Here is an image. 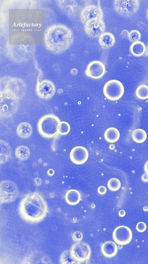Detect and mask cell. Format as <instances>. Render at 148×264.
Instances as JSON below:
<instances>
[{"label": "cell", "mask_w": 148, "mask_h": 264, "mask_svg": "<svg viewBox=\"0 0 148 264\" xmlns=\"http://www.w3.org/2000/svg\"><path fill=\"white\" fill-rule=\"evenodd\" d=\"M20 210L25 217L35 221L44 217L46 213L47 207L41 196L37 193H33L28 194L23 199Z\"/></svg>", "instance_id": "1"}, {"label": "cell", "mask_w": 148, "mask_h": 264, "mask_svg": "<svg viewBox=\"0 0 148 264\" xmlns=\"http://www.w3.org/2000/svg\"><path fill=\"white\" fill-rule=\"evenodd\" d=\"M60 123L59 119L55 116L48 115L44 117L38 123L39 132L44 137H52L58 132V126Z\"/></svg>", "instance_id": "2"}, {"label": "cell", "mask_w": 148, "mask_h": 264, "mask_svg": "<svg viewBox=\"0 0 148 264\" xmlns=\"http://www.w3.org/2000/svg\"><path fill=\"white\" fill-rule=\"evenodd\" d=\"M114 6L115 10L119 15L128 17L137 12L140 3L138 0H116L114 1Z\"/></svg>", "instance_id": "3"}, {"label": "cell", "mask_w": 148, "mask_h": 264, "mask_svg": "<svg viewBox=\"0 0 148 264\" xmlns=\"http://www.w3.org/2000/svg\"><path fill=\"white\" fill-rule=\"evenodd\" d=\"M105 96L111 100H116L123 96L124 91V86L120 81L112 79L107 82L103 88Z\"/></svg>", "instance_id": "4"}, {"label": "cell", "mask_w": 148, "mask_h": 264, "mask_svg": "<svg viewBox=\"0 0 148 264\" xmlns=\"http://www.w3.org/2000/svg\"><path fill=\"white\" fill-rule=\"evenodd\" d=\"M0 200L1 203L12 201L18 195L17 185L11 181H2L0 183Z\"/></svg>", "instance_id": "5"}, {"label": "cell", "mask_w": 148, "mask_h": 264, "mask_svg": "<svg viewBox=\"0 0 148 264\" xmlns=\"http://www.w3.org/2000/svg\"><path fill=\"white\" fill-rule=\"evenodd\" d=\"M85 31L89 36L99 37L104 32L105 28V24L102 19V15L84 24Z\"/></svg>", "instance_id": "6"}, {"label": "cell", "mask_w": 148, "mask_h": 264, "mask_svg": "<svg viewBox=\"0 0 148 264\" xmlns=\"http://www.w3.org/2000/svg\"><path fill=\"white\" fill-rule=\"evenodd\" d=\"M70 253L75 261L82 262L89 259L91 251L90 246L87 244L79 242L72 246Z\"/></svg>", "instance_id": "7"}, {"label": "cell", "mask_w": 148, "mask_h": 264, "mask_svg": "<svg viewBox=\"0 0 148 264\" xmlns=\"http://www.w3.org/2000/svg\"><path fill=\"white\" fill-rule=\"evenodd\" d=\"M132 234L131 229L128 227L120 226L116 227L113 233V238L115 242L118 244L126 245L131 240Z\"/></svg>", "instance_id": "8"}, {"label": "cell", "mask_w": 148, "mask_h": 264, "mask_svg": "<svg viewBox=\"0 0 148 264\" xmlns=\"http://www.w3.org/2000/svg\"><path fill=\"white\" fill-rule=\"evenodd\" d=\"M105 68L102 62L94 61L90 63L86 70V74L89 77L94 79L102 77L104 74Z\"/></svg>", "instance_id": "9"}, {"label": "cell", "mask_w": 148, "mask_h": 264, "mask_svg": "<svg viewBox=\"0 0 148 264\" xmlns=\"http://www.w3.org/2000/svg\"><path fill=\"white\" fill-rule=\"evenodd\" d=\"M89 157L87 150L82 146H77L74 147L70 153L71 160L75 164L80 165L86 162Z\"/></svg>", "instance_id": "10"}, {"label": "cell", "mask_w": 148, "mask_h": 264, "mask_svg": "<svg viewBox=\"0 0 148 264\" xmlns=\"http://www.w3.org/2000/svg\"><path fill=\"white\" fill-rule=\"evenodd\" d=\"M102 15L100 9L94 5H89L82 10L81 18L84 24Z\"/></svg>", "instance_id": "11"}, {"label": "cell", "mask_w": 148, "mask_h": 264, "mask_svg": "<svg viewBox=\"0 0 148 264\" xmlns=\"http://www.w3.org/2000/svg\"><path fill=\"white\" fill-rule=\"evenodd\" d=\"M99 43L103 48H109L112 46L115 43V37L110 32H104L100 37Z\"/></svg>", "instance_id": "12"}, {"label": "cell", "mask_w": 148, "mask_h": 264, "mask_svg": "<svg viewBox=\"0 0 148 264\" xmlns=\"http://www.w3.org/2000/svg\"><path fill=\"white\" fill-rule=\"evenodd\" d=\"M32 132V128L31 125L27 122L20 123L17 128V133L20 137L26 138L30 137Z\"/></svg>", "instance_id": "13"}, {"label": "cell", "mask_w": 148, "mask_h": 264, "mask_svg": "<svg viewBox=\"0 0 148 264\" xmlns=\"http://www.w3.org/2000/svg\"><path fill=\"white\" fill-rule=\"evenodd\" d=\"M102 251L103 254L105 256L109 257H112L115 255L117 253V246L113 242L107 241L102 245Z\"/></svg>", "instance_id": "14"}, {"label": "cell", "mask_w": 148, "mask_h": 264, "mask_svg": "<svg viewBox=\"0 0 148 264\" xmlns=\"http://www.w3.org/2000/svg\"><path fill=\"white\" fill-rule=\"evenodd\" d=\"M0 163H4L7 161L10 158L11 151L9 145L5 142L0 140Z\"/></svg>", "instance_id": "15"}, {"label": "cell", "mask_w": 148, "mask_h": 264, "mask_svg": "<svg viewBox=\"0 0 148 264\" xmlns=\"http://www.w3.org/2000/svg\"><path fill=\"white\" fill-rule=\"evenodd\" d=\"M120 137V133L116 128L111 127L107 129L104 133L105 140L108 142L113 143L117 141Z\"/></svg>", "instance_id": "16"}, {"label": "cell", "mask_w": 148, "mask_h": 264, "mask_svg": "<svg viewBox=\"0 0 148 264\" xmlns=\"http://www.w3.org/2000/svg\"><path fill=\"white\" fill-rule=\"evenodd\" d=\"M66 202L71 205H75L78 203L81 199L80 194L77 190L71 189L66 193L65 196Z\"/></svg>", "instance_id": "17"}, {"label": "cell", "mask_w": 148, "mask_h": 264, "mask_svg": "<svg viewBox=\"0 0 148 264\" xmlns=\"http://www.w3.org/2000/svg\"><path fill=\"white\" fill-rule=\"evenodd\" d=\"M145 49L144 44L143 42L140 41L133 43L130 48L131 53L136 56L142 55L144 52Z\"/></svg>", "instance_id": "18"}, {"label": "cell", "mask_w": 148, "mask_h": 264, "mask_svg": "<svg viewBox=\"0 0 148 264\" xmlns=\"http://www.w3.org/2000/svg\"><path fill=\"white\" fill-rule=\"evenodd\" d=\"M30 151L29 148L25 146H21L17 147L15 150V155L21 160H27L29 157Z\"/></svg>", "instance_id": "19"}, {"label": "cell", "mask_w": 148, "mask_h": 264, "mask_svg": "<svg viewBox=\"0 0 148 264\" xmlns=\"http://www.w3.org/2000/svg\"><path fill=\"white\" fill-rule=\"evenodd\" d=\"M132 137L135 142L141 143L143 142L146 140L147 135L146 132L143 129H137L133 132Z\"/></svg>", "instance_id": "20"}, {"label": "cell", "mask_w": 148, "mask_h": 264, "mask_svg": "<svg viewBox=\"0 0 148 264\" xmlns=\"http://www.w3.org/2000/svg\"><path fill=\"white\" fill-rule=\"evenodd\" d=\"M39 91L42 93V96L44 98H49L52 95L53 87L50 83H42L39 88Z\"/></svg>", "instance_id": "21"}, {"label": "cell", "mask_w": 148, "mask_h": 264, "mask_svg": "<svg viewBox=\"0 0 148 264\" xmlns=\"http://www.w3.org/2000/svg\"><path fill=\"white\" fill-rule=\"evenodd\" d=\"M137 96L139 99H145L148 98V86L145 85H139L136 91Z\"/></svg>", "instance_id": "22"}, {"label": "cell", "mask_w": 148, "mask_h": 264, "mask_svg": "<svg viewBox=\"0 0 148 264\" xmlns=\"http://www.w3.org/2000/svg\"><path fill=\"white\" fill-rule=\"evenodd\" d=\"M107 186L110 190L112 191H116L120 189L121 186V183L118 179L113 178L108 181Z\"/></svg>", "instance_id": "23"}, {"label": "cell", "mask_w": 148, "mask_h": 264, "mask_svg": "<svg viewBox=\"0 0 148 264\" xmlns=\"http://www.w3.org/2000/svg\"><path fill=\"white\" fill-rule=\"evenodd\" d=\"M70 126L69 124L65 121L60 122L58 126V132L62 135L67 134L70 131Z\"/></svg>", "instance_id": "24"}, {"label": "cell", "mask_w": 148, "mask_h": 264, "mask_svg": "<svg viewBox=\"0 0 148 264\" xmlns=\"http://www.w3.org/2000/svg\"><path fill=\"white\" fill-rule=\"evenodd\" d=\"M128 37L130 41L134 43L140 40L141 34L139 31L135 29L132 30L129 32Z\"/></svg>", "instance_id": "25"}, {"label": "cell", "mask_w": 148, "mask_h": 264, "mask_svg": "<svg viewBox=\"0 0 148 264\" xmlns=\"http://www.w3.org/2000/svg\"><path fill=\"white\" fill-rule=\"evenodd\" d=\"M136 230L139 232H144L147 229V226L145 223L143 222H140L136 225Z\"/></svg>", "instance_id": "26"}, {"label": "cell", "mask_w": 148, "mask_h": 264, "mask_svg": "<svg viewBox=\"0 0 148 264\" xmlns=\"http://www.w3.org/2000/svg\"><path fill=\"white\" fill-rule=\"evenodd\" d=\"M82 233L79 232H75L74 233L73 235V240L78 241H80L82 239Z\"/></svg>", "instance_id": "27"}, {"label": "cell", "mask_w": 148, "mask_h": 264, "mask_svg": "<svg viewBox=\"0 0 148 264\" xmlns=\"http://www.w3.org/2000/svg\"><path fill=\"white\" fill-rule=\"evenodd\" d=\"M97 191L98 193L100 194L104 195L106 193L107 189L104 186L102 185L100 186L98 188Z\"/></svg>", "instance_id": "28"}, {"label": "cell", "mask_w": 148, "mask_h": 264, "mask_svg": "<svg viewBox=\"0 0 148 264\" xmlns=\"http://www.w3.org/2000/svg\"><path fill=\"white\" fill-rule=\"evenodd\" d=\"M142 180L145 182H148V174L146 173L143 174L141 176Z\"/></svg>", "instance_id": "29"}, {"label": "cell", "mask_w": 148, "mask_h": 264, "mask_svg": "<svg viewBox=\"0 0 148 264\" xmlns=\"http://www.w3.org/2000/svg\"><path fill=\"white\" fill-rule=\"evenodd\" d=\"M129 33L128 30H124L122 32L121 35L123 37L126 38L128 37Z\"/></svg>", "instance_id": "30"}, {"label": "cell", "mask_w": 148, "mask_h": 264, "mask_svg": "<svg viewBox=\"0 0 148 264\" xmlns=\"http://www.w3.org/2000/svg\"><path fill=\"white\" fill-rule=\"evenodd\" d=\"M144 169L145 172L148 174V160L144 164Z\"/></svg>", "instance_id": "31"}, {"label": "cell", "mask_w": 148, "mask_h": 264, "mask_svg": "<svg viewBox=\"0 0 148 264\" xmlns=\"http://www.w3.org/2000/svg\"><path fill=\"white\" fill-rule=\"evenodd\" d=\"M119 214L121 217L124 216L126 214L125 211L124 210H121L119 211Z\"/></svg>", "instance_id": "32"}, {"label": "cell", "mask_w": 148, "mask_h": 264, "mask_svg": "<svg viewBox=\"0 0 148 264\" xmlns=\"http://www.w3.org/2000/svg\"><path fill=\"white\" fill-rule=\"evenodd\" d=\"M146 17L147 20L148 21V9H147V13H146Z\"/></svg>", "instance_id": "33"}]
</instances>
